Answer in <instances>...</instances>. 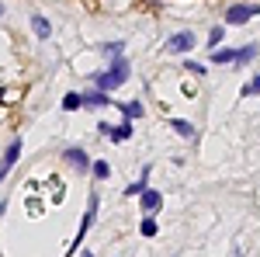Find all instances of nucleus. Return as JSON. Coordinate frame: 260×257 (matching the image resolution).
Returning a JSON list of instances; mask_svg holds the SVG:
<instances>
[{"instance_id": "4468645a", "label": "nucleus", "mask_w": 260, "mask_h": 257, "mask_svg": "<svg viewBox=\"0 0 260 257\" xmlns=\"http://www.w3.org/2000/svg\"><path fill=\"white\" fill-rule=\"evenodd\" d=\"M94 178H98V181L111 178V163H108V160H98V163H94Z\"/></svg>"}, {"instance_id": "dca6fc26", "label": "nucleus", "mask_w": 260, "mask_h": 257, "mask_svg": "<svg viewBox=\"0 0 260 257\" xmlns=\"http://www.w3.org/2000/svg\"><path fill=\"white\" fill-rule=\"evenodd\" d=\"M80 104H83V98H80V94H66V101H62V108H66V111H77Z\"/></svg>"}, {"instance_id": "f3484780", "label": "nucleus", "mask_w": 260, "mask_h": 257, "mask_svg": "<svg viewBox=\"0 0 260 257\" xmlns=\"http://www.w3.org/2000/svg\"><path fill=\"white\" fill-rule=\"evenodd\" d=\"M253 94H260V73H257L253 80H250L246 87H243V98H253Z\"/></svg>"}, {"instance_id": "aec40b11", "label": "nucleus", "mask_w": 260, "mask_h": 257, "mask_svg": "<svg viewBox=\"0 0 260 257\" xmlns=\"http://www.w3.org/2000/svg\"><path fill=\"white\" fill-rule=\"evenodd\" d=\"M184 66H187V70H191V73H201V77H205V66H201V63H194V60H187V63H184Z\"/></svg>"}, {"instance_id": "9d476101", "label": "nucleus", "mask_w": 260, "mask_h": 257, "mask_svg": "<svg viewBox=\"0 0 260 257\" xmlns=\"http://www.w3.org/2000/svg\"><path fill=\"white\" fill-rule=\"evenodd\" d=\"M31 28H35V35H39V39H49V35H52V24L42 18V14H35V18H31Z\"/></svg>"}, {"instance_id": "4be33fe9", "label": "nucleus", "mask_w": 260, "mask_h": 257, "mask_svg": "<svg viewBox=\"0 0 260 257\" xmlns=\"http://www.w3.org/2000/svg\"><path fill=\"white\" fill-rule=\"evenodd\" d=\"M0 18H4V4H0Z\"/></svg>"}, {"instance_id": "f03ea898", "label": "nucleus", "mask_w": 260, "mask_h": 257, "mask_svg": "<svg viewBox=\"0 0 260 257\" xmlns=\"http://www.w3.org/2000/svg\"><path fill=\"white\" fill-rule=\"evenodd\" d=\"M260 14V4L257 0H246V4H229L225 7V21L236 28V24H246L250 18H257Z\"/></svg>"}, {"instance_id": "412c9836", "label": "nucleus", "mask_w": 260, "mask_h": 257, "mask_svg": "<svg viewBox=\"0 0 260 257\" xmlns=\"http://www.w3.org/2000/svg\"><path fill=\"white\" fill-rule=\"evenodd\" d=\"M80 257H94V254H90V250H83V254H80Z\"/></svg>"}, {"instance_id": "6ab92c4d", "label": "nucleus", "mask_w": 260, "mask_h": 257, "mask_svg": "<svg viewBox=\"0 0 260 257\" xmlns=\"http://www.w3.org/2000/svg\"><path fill=\"white\" fill-rule=\"evenodd\" d=\"M222 39H225V28H212V32H208V42H212V45H219Z\"/></svg>"}, {"instance_id": "39448f33", "label": "nucleus", "mask_w": 260, "mask_h": 257, "mask_svg": "<svg viewBox=\"0 0 260 257\" xmlns=\"http://www.w3.org/2000/svg\"><path fill=\"white\" fill-rule=\"evenodd\" d=\"M62 163H70L73 170H90V157L83 153L80 146H70V150H62Z\"/></svg>"}, {"instance_id": "1a4fd4ad", "label": "nucleus", "mask_w": 260, "mask_h": 257, "mask_svg": "<svg viewBox=\"0 0 260 257\" xmlns=\"http://www.w3.org/2000/svg\"><path fill=\"white\" fill-rule=\"evenodd\" d=\"M80 98H83V104H94V108H104V104H108V94L98 91V87H94V91H87V94H80Z\"/></svg>"}, {"instance_id": "b1692460", "label": "nucleus", "mask_w": 260, "mask_h": 257, "mask_svg": "<svg viewBox=\"0 0 260 257\" xmlns=\"http://www.w3.org/2000/svg\"><path fill=\"white\" fill-rule=\"evenodd\" d=\"M0 212H4V205H0Z\"/></svg>"}, {"instance_id": "0eeeda50", "label": "nucleus", "mask_w": 260, "mask_h": 257, "mask_svg": "<svg viewBox=\"0 0 260 257\" xmlns=\"http://www.w3.org/2000/svg\"><path fill=\"white\" fill-rule=\"evenodd\" d=\"M139 198H142V212H146V216H153V212L163 205V195L156 191V188H149V184L139 191Z\"/></svg>"}, {"instance_id": "423d86ee", "label": "nucleus", "mask_w": 260, "mask_h": 257, "mask_svg": "<svg viewBox=\"0 0 260 257\" xmlns=\"http://www.w3.org/2000/svg\"><path fill=\"white\" fill-rule=\"evenodd\" d=\"M194 32H177V35H174V39H170V52H174V56H184V52H191V49H194Z\"/></svg>"}, {"instance_id": "20e7f679", "label": "nucleus", "mask_w": 260, "mask_h": 257, "mask_svg": "<svg viewBox=\"0 0 260 257\" xmlns=\"http://www.w3.org/2000/svg\"><path fill=\"white\" fill-rule=\"evenodd\" d=\"M18 157H21V139H11V146H7L4 157H0V181L11 174V167L18 163Z\"/></svg>"}, {"instance_id": "7ed1b4c3", "label": "nucleus", "mask_w": 260, "mask_h": 257, "mask_svg": "<svg viewBox=\"0 0 260 257\" xmlns=\"http://www.w3.org/2000/svg\"><path fill=\"white\" fill-rule=\"evenodd\" d=\"M94 216H98V198H90V205H87V212H83V219H80V230H77V237H73V243H70L66 254H77V250H80V240H83V233L94 226Z\"/></svg>"}, {"instance_id": "f257e3e1", "label": "nucleus", "mask_w": 260, "mask_h": 257, "mask_svg": "<svg viewBox=\"0 0 260 257\" xmlns=\"http://www.w3.org/2000/svg\"><path fill=\"white\" fill-rule=\"evenodd\" d=\"M128 73H132L128 60H125V56H115V60H111V66H108L104 73H94V87H98V91H104V94H108V91H118L121 83L128 80Z\"/></svg>"}, {"instance_id": "5701e85b", "label": "nucleus", "mask_w": 260, "mask_h": 257, "mask_svg": "<svg viewBox=\"0 0 260 257\" xmlns=\"http://www.w3.org/2000/svg\"><path fill=\"white\" fill-rule=\"evenodd\" d=\"M0 98H4V87H0Z\"/></svg>"}, {"instance_id": "f8f14e48", "label": "nucleus", "mask_w": 260, "mask_h": 257, "mask_svg": "<svg viewBox=\"0 0 260 257\" xmlns=\"http://www.w3.org/2000/svg\"><path fill=\"white\" fill-rule=\"evenodd\" d=\"M121 111H125V119H142V115H146L139 101H128V104H121Z\"/></svg>"}, {"instance_id": "a211bd4d", "label": "nucleus", "mask_w": 260, "mask_h": 257, "mask_svg": "<svg viewBox=\"0 0 260 257\" xmlns=\"http://www.w3.org/2000/svg\"><path fill=\"white\" fill-rule=\"evenodd\" d=\"M253 56H257V45H243L240 49V63H250Z\"/></svg>"}, {"instance_id": "9b49d317", "label": "nucleus", "mask_w": 260, "mask_h": 257, "mask_svg": "<svg viewBox=\"0 0 260 257\" xmlns=\"http://www.w3.org/2000/svg\"><path fill=\"white\" fill-rule=\"evenodd\" d=\"M108 136H111V142H125V139L132 136V125L125 122V125H118V129H108Z\"/></svg>"}, {"instance_id": "ddd939ff", "label": "nucleus", "mask_w": 260, "mask_h": 257, "mask_svg": "<svg viewBox=\"0 0 260 257\" xmlns=\"http://www.w3.org/2000/svg\"><path fill=\"white\" fill-rule=\"evenodd\" d=\"M170 125H174V132H180V136H194V125H191V122H184V119H174Z\"/></svg>"}, {"instance_id": "6e6552de", "label": "nucleus", "mask_w": 260, "mask_h": 257, "mask_svg": "<svg viewBox=\"0 0 260 257\" xmlns=\"http://www.w3.org/2000/svg\"><path fill=\"white\" fill-rule=\"evenodd\" d=\"M212 63H219V66H225V63H240V49H215V52H212Z\"/></svg>"}, {"instance_id": "2eb2a0df", "label": "nucleus", "mask_w": 260, "mask_h": 257, "mask_svg": "<svg viewBox=\"0 0 260 257\" xmlns=\"http://www.w3.org/2000/svg\"><path fill=\"white\" fill-rule=\"evenodd\" d=\"M139 233H142V237H156V219L146 216V219H142V226H139Z\"/></svg>"}]
</instances>
